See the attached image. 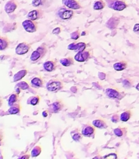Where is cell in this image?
<instances>
[{"mask_svg": "<svg viewBox=\"0 0 139 159\" xmlns=\"http://www.w3.org/2000/svg\"><path fill=\"white\" fill-rule=\"evenodd\" d=\"M31 155H20V157H19V158H29L30 157Z\"/></svg>", "mask_w": 139, "mask_h": 159, "instance_id": "38", "label": "cell"}, {"mask_svg": "<svg viewBox=\"0 0 139 159\" xmlns=\"http://www.w3.org/2000/svg\"><path fill=\"white\" fill-rule=\"evenodd\" d=\"M18 102H20V96H19V94L14 93L12 95H10V96L9 97V99H8V105H9V107H12L14 104L18 103Z\"/></svg>", "mask_w": 139, "mask_h": 159, "instance_id": "24", "label": "cell"}, {"mask_svg": "<svg viewBox=\"0 0 139 159\" xmlns=\"http://www.w3.org/2000/svg\"><path fill=\"white\" fill-rule=\"evenodd\" d=\"M44 78L40 77V76H37V77L33 78L30 81L31 87L35 89L42 88L44 86Z\"/></svg>", "mask_w": 139, "mask_h": 159, "instance_id": "16", "label": "cell"}, {"mask_svg": "<svg viewBox=\"0 0 139 159\" xmlns=\"http://www.w3.org/2000/svg\"><path fill=\"white\" fill-rule=\"evenodd\" d=\"M48 51V47L46 46L45 43H43L40 46H39L30 55V61L33 62H37L40 61V59L43 58Z\"/></svg>", "mask_w": 139, "mask_h": 159, "instance_id": "1", "label": "cell"}, {"mask_svg": "<svg viewBox=\"0 0 139 159\" xmlns=\"http://www.w3.org/2000/svg\"><path fill=\"white\" fill-rule=\"evenodd\" d=\"M65 107V103L62 99H56L51 106H50L49 111L51 113H58L62 111Z\"/></svg>", "mask_w": 139, "mask_h": 159, "instance_id": "8", "label": "cell"}, {"mask_svg": "<svg viewBox=\"0 0 139 159\" xmlns=\"http://www.w3.org/2000/svg\"><path fill=\"white\" fill-rule=\"evenodd\" d=\"M71 137L73 141H76V142H79L82 139L83 135H82V131L80 132L79 128H76L71 131Z\"/></svg>", "mask_w": 139, "mask_h": 159, "instance_id": "18", "label": "cell"}, {"mask_svg": "<svg viewBox=\"0 0 139 159\" xmlns=\"http://www.w3.org/2000/svg\"><path fill=\"white\" fill-rule=\"evenodd\" d=\"M65 86V84L62 80L58 79H51L47 83L46 89L48 91L51 93H58V91L62 90Z\"/></svg>", "mask_w": 139, "mask_h": 159, "instance_id": "2", "label": "cell"}, {"mask_svg": "<svg viewBox=\"0 0 139 159\" xmlns=\"http://www.w3.org/2000/svg\"><path fill=\"white\" fill-rule=\"evenodd\" d=\"M127 6L128 5L124 0H110L109 2V7L115 11H123Z\"/></svg>", "mask_w": 139, "mask_h": 159, "instance_id": "5", "label": "cell"}, {"mask_svg": "<svg viewBox=\"0 0 139 159\" xmlns=\"http://www.w3.org/2000/svg\"><path fill=\"white\" fill-rule=\"evenodd\" d=\"M25 30L28 33H35L38 29V24L34 20H31L27 19L24 20L22 23Z\"/></svg>", "mask_w": 139, "mask_h": 159, "instance_id": "7", "label": "cell"}, {"mask_svg": "<svg viewBox=\"0 0 139 159\" xmlns=\"http://www.w3.org/2000/svg\"><path fill=\"white\" fill-rule=\"evenodd\" d=\"M92 124H93V126H94L96 128L98 129H106L108 127L107 121L104 119H103V118H98V119L94 120L92 122Z\"/></svg>", "mask_w": 139, "mask_h": 159, "instance_id": "17", "label": "cell"}, {"mask_svg": "<svg viewBox=\"0 0 139 159\" xmlns=\"http://www.w3.org/2000/svg\"><path fill=\"white\" fill-rule=\"evenodd\" d=\"M31 45L27 42H22L20 43L16 48V54L18 55H23L26 54L30 50Z\"/></svg>", "mask_w": 139, "mask_h": 159, "instance_id": "9", "label": "cell"}, {"mask_svg": "<svg viewBox=\"0 0 139 159\" xmlns=\"http://www.w3.org/2000/svg\"><path fill=\"white\" fill-rule=\"evenodd\" d=\"M75 58H73L71 56H68L66 57H64L60 60V63L62 64V66L64 67H70L72 65H74L75 63Z\"/></svg>", "mask_w": 139, "mask_h": 159, "instance_id": "21", "label": "cell"}, {"mask_svg": "<svg viewBox=\"0 0 139 159\" xmlns=\"http://www.w3.org/2000/svg\"><path fill=\"white\" fill-rule=\"evenodd\" d=\"M43 68L48 72H51V71H55L58 68L57 60L56 59H53V60L47 61H45L44 63Z\"/></svg>", "mask_w": 139, "mask_h": 159, "instance_id": "14", "label": "cell"}, {"mask_svg": "<svg viewBox=\"0 0 139 159\" xmlns=\"http://www.w3.org/2000/svg\"><path fill=\"white\" fill-rule=\"evenodd\" d=\"M105 94L110 99H121V93L118 88H108L105 90Z\"/></svg>", "mask_w": 139, "mask_h": 159, "instance_id": "10", "label": "cell"}, {"mask_svg": "<svg viewBox=\"0 0 139 159\" xmlns=\"http://www.w3.org/2000/svg\"><path fill=\"white\" fill-rule=\"evenodd\" d=\"M40 96L38 95H36V96H33L31 97H30L27 99V104L31 106H37L40 103Z\"/></svg>", "mask_w": 139, "mask_h": 159, "instance_id": "28", "label": "cell"}, {"mask_svg": "<svg viewBox=\"0 0 139 159\" xmlns=\"http://www.w3.org/2000/svg\"><path fill=\"white\" fill-rule=\"evenodd\" d=\"M47 2V0H32V6L34 7H40L44 6Z\"/></svg>", "mask_w": 139, "mask_h": 159, "instance_id": "32", "label": "cell"}, {"mask_svg": "<svg viewBox=\"0 0 139 159\" xmlns=\"http://www.w3.org/2000/svg\"><path fill=\"white\" fill-rule=\"evenodd\" d=\"M82 134L83 137L86 138H94L96 134V127L93 126V124L87 123L86 124L83 125L82 128Z\"/></svg>", "mask_w": 139, "mask_h": 159, "instance_id": "6", "label": "cell"}, {"mask_svg": "<svg viewBox=\"0 0 139 159\" xmlns=\"http://www.w3.org/2000/svg\"><path fill=\"white\" fill-rule=\"evenodd\" d=\"M107 6V2L104 0H96L93 3V9L94 10H101L104 9Z\"/></svg>", "mask_w": 139, "mask_h": 159, "instance_id": "26", "label": "cell"}, {"mask_svg": "<svg viewBox=\"0 0 139 159\" xmlns=\"http://www.w3.org/2000/svg\"><path fill=\"white\" fill-rule=\"evenodd\" d=\"M80 36H82V34H80V31H79V30L74 31V32H72L70 34V37H71L72 40H77L80 37Z\"/></svg>", "mask_w": 139, "mask_h": 159, "instance_id": "33", "label": "cell"}, {"mask_svg": "<svg viewBox=\"0 0 139 159\" xmlns=\"http://www.w3.org/2000/svg\"><path fill=\"white\" fill-rule=\"evenodd\" d=\"M93 51L91 49H86L82 51L76 53L74 58L78 62H85L93 57Z\"/></svg>", "mask_w": 139, "mask_h": 159, "instance_id": "3", "label": "cell"}, {"mask_svg": "<svg viewBox=\"0 0 139 159\" xmlns=\"http://www.w3.org/2000/svg\"><path fill=\"white\" fill-rule=\"evenodd\" d=\"M10 44V40L7 37H3L2 36L0 37V50L1 51H4V50L7 49Z\"/></svg>", "mask_w": 139, "mask_h": 159, "instance_id": "22", "label": "cell"}, {"mask_svg": "<svg viewBox=\"0 0 139 159\" xmlns=\"http://www.w3.org/2000/svg\"><path fill=\"white\" fill-rule=\"evenodd\" d=\"M44 11L42 10V9H34V10H31L30 12H28L26 17H27V19H29V20L36 21V20L42 18V17L44 16Z\"/></svg>", "mask_w": 139, "mask_h": 159, "instance_id": "13", "label": "cell"}, {"mask_svg": "<svg viewBox=\"0 0 139 159\" xmlns=\"http://www.w3.org/2000/svg\"><path fill=\"white\" fill-rule=\"evenodd\" d=\"M27 73H28V70H26V69L20 70V71H19L18 72L16 73V74L14 75L13 80L12 81H13L14 82H18V81L21 80L22 79H23V78L26 75V74H27Z\"/></svg>", "mask_w": 139, "mask_h": 159, "instance_id": "25", "label": "cell"}, {"mask_svg": "<svg viewBox=\"0 0 139 159\" xmlns=\"http://www.w3.org/2000/svg\"><path fill=\"white\" fill-rule=\"evenodd\" d=\"M89 47V44H86L84 42H79V43H76V42H73V43H70L68 46V49L71 50V51H75L76 52H79V51H82L84 50L87 49V48Z\"/></svg>", "mask_w": 139, "mask_h": 159, "instance_id": "11", "label": "cell"}, {"mask_svg": "<svg viewBox=\"0 0 139 159\" xmlns=\"http://www.w3.org/2000/svg\"><path fill=\"white\" fill-rule=\"evenodd\" d=\"M48 111H49V110H45V111H44L43 113H42V116H43L44 117H47V116H48Z\"/></svg>", "mask_w": 139, "mask_h": 159, "instance_id": "37", "label": "cell"}, {"mask_svg": "<svg viewBox=\"0 0 139 159\" xmlns=\"http://www.w3.org/2000/svg\"><path fill=\"white\" fill-rule=\"evenodd\" d=\"M127 68V62L126 61H121L114 65V68L115 71H124Z\"/></svg>", "mask_w": 139, "mask_h": 159, "instance_id": "23", "label": "cell"}, {"mask_svg": "<svg viewBox=\"0 0 139 159\" xmlns=\"http://www.w3.org/2000/svg\"><path fill=\"white\" fill-rule=\"evenodd\" d=\"M133 31L135 33L139 32V23H136L133 27Z\"/></svg>", "mask_w": 139, "mask_h": 159, "instance_id": "36", "label": "cell"}, {"mask_svg": "<svg viewBox=\"0 0 139 159\" xmlns=\"http://www.w3.org/2000/svg\"><path fill=\"white\" fill-rule=\"evenodd\" d=\"M42 152V148L40 145H37L33 148V150L31 151L30 155L32 158H35V157L39 156L40 155Z\"/></svg>", "mask_w": 139, "mask_h": 159, "instance_id": "29", "label": "cell"}, {"mask_svg": "<svg viewBox=\"0 0 139 159\" xmlns=\"http://www.w3.org/2000/svg\"><path fill=\"white\" fill-rule=\"evenodd\" d=\"M58 16L60 19L64 20H71L75 15V11L73 9H68V8L62 7L58 10L57 12Z\"/></svg>", "mask_w": 139, "mask_h": 159, "instance_id": "4", "label": "cell"}, {"mask_svg": "<svg viewBox=\"0 0 139 159\" xmlns=\"http://www.w3.org/2000/svg\"><path fill=\"white\" fill-rule=\"evenodd\" d=\"M135 88H136V89L138 90V91H139V82L138 84H137V85H136V87H135Z\"/></svg>", "mask_w": 139, "mask_h": 159, "instance_id": "39", "label": "cell"}, {"mask_svg": "<svg viewBox=\"0 0 139 159\" xmlns=\"http://www.w3.org/2000/svg\"><path fill=\"white\" fill-rule=\"evenodd\" d=\"M19 6V2L16 0H9L5 5V11L6 13H12Z\"/></svg>", "mask_w": 139, "mask_h": 159, "instance_id": "15", "label": "cell"}, {"mask_svg": "<svg viewBox=\"0 0 139 159\" xmlns=\"http://www.w3.org/2000/svg\"><path fill=\"white\" fill-rule=\"evenodd\" d=\"M133 80L130 78H126V79H123V86L125 89H130L133 86Z\"/></svg>", "mask_w": 139, "mask_h": 159, "instance_id": "30", "label": "cell"}, {"mask_svg": "<svg viewBox=\"0 0 139 159\" xmlns=\"http://www.w3.org/2000/svg\"><path fill=\"white\" fill-rule=\"evenodd\" d=\"M132 111L131 110H125L121 114V122H127L132 118Z\"/></svg>", "mask_w": 139, "mask_h": 159, "instance_id": "27", "label": "cell"}, {"mask_svg": "<svg viewBox=\"0 0 139 159\" xmlns=\"http://www.w3.org/2000/svg\"><path fill=\"white\" fill-rule=\"evenodd\" d=\"M30 86H31V85H29L28 82H26V81H22V82H19L16 85V87H19V88L21 89L22 90L29 89Z\"/></svg>", "mask_w": 139, "mask_h": 159, "instance_id": "31", "label": "cell"}, {"mask_svg": "<svg viewBox=\"0 0 139 159\" xmlns=\"http://www.w3.org/2000/svg\"><path fill=\"white\" fill-rule=\"evenodd\" d=\"M62 3L65 7L73 10H77L82 8V6L78 0H62Z\"/></svg>", "mask_w": 139, "mask_h": 159, "instance_id": "12", "label": "cell"}, {"mask_svg": "<svg viewBox=\"0 0 139 159\" xmlns=\"http://www.w3.org/2000/svg\"><path fill=\"white\" fill-rule=\"evenodd\" d=\"M61 32H62V28L61 27H56L52 30V34H56V35H58V34H60Z\"/></svg>", "mask_w": 139, "mask_h": 159, "instance_id": "35", "label": "cell"}, {"mask_svg": "<svg viewBox=\"0 0 139 159\" xmlns=\"http://www.w3.org/2000/svg\"><path fill=\"white\" fill-rule=\"evenodd\" d=\"M121 120V115H119L118 113H114L113 116H111V121L114 124H117L119 121Z\"/></svg>", "mask_w": 139, "mask_h": 159, "instance_id": "34", "label": "cell"}, {"mask_svg": "<svg viewBox=\"0 0 139 159\" xmlns=\"http://www.w3.org/2000/svg\"><path fill=\"white\" fill-rule=\"evenodd\" d=\"M127 133V127H121V126H119L118 127L115 128L114 130V134H115V136L118 137V138H122V137H124Z\"/></svg>", "mask_w": 139, "mask_h": 159, "instance_id": "19", "label": "cell"}, {"mask_svg": "<svg viewBox=\"0 0 139 159\" xmlns=\"http://www.w3.org/2000/svg\"><path fill=\"white\" fill-rule=\"evenodd\" d=\"M22 107L20 105V102L18 103L14 104L12 107H9V109L8 110V113L10 115H15V114H19V113L21 112Z\"/></svg>", "mask_w": 139, "mask_h": 159, "instance_id": "20", "label": "cell"}]
</instances>
